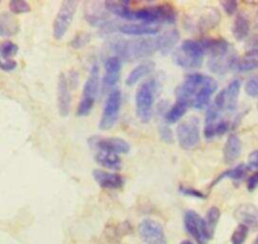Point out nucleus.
Here are the masks:
<instances>
[{
    "instance_id": "1",
    "label": "nucleus",
    "mask_w": 258,
    "mask_h": 244,
    "mask_svg": "<svg viewBox=\"0 0 258 244\" xmlns=\"http://www.w3.org/2000/svg\"><path fill=\"white\" fill-rule=\"evenodd\" d=\"M111 49L118 54V57L124 61H135L143 58L157 51L156 38H141V39H115L111 42Z\"/></svg>"
},
{
    "instance_id": "2",
    "label": "nucleus",
    "mask_w": 258,
    "mask_h": 244,
    "mask_svg": "<svg viewBox=\"0 0 258 244\" xmlns=\"http://www.w3.org/2000/svg\"><path fill=\"white\" fill-rule=\"evenodd\" d=\"M205 51L200 41L186 39L172 53V59L177 66L182 69H198L203 65Z\"/></svg>"
},
{
    "instance_id": "3",
    "label": "nucleus",
    "mask_w": 258,
    "mask_h": 244,
    "mask_svg": "<svg viewBox=\"0 0 258 244\" xmlns=\"http://www.w3.org/2000/svg\"><path fill=\"white\" fill-rule=\"evenodd\" d=\"M156 80H146L138 88L136 94V114L142 123H150L153 115L156 98Z\"/></svg>"
},
{
    "instance_id": "4",
    "label": "nucleus",
    "mask_w": 258,
    "mask_h": 244,
    "mask_svg": "<svg viewBox=\"0 0 258 244\" xmlns=\"http://www.w3.org/2000/svg\"><path fill=\"white\" fill-rule=\"evenodd\" d=\"M99 90V66L93 65L91 66L89 76L86 79V83L83 89V96L79 103L76 115L78 116H86L93 110V106L95 104L96 96H98Z\"/></svg>"
},
{
    "instance_id": "5",
    "label": "nucleus",
    "mask_w": 258,
    "mask_h": 244,
    "mask_svg": "<svg viewBox=\"0 0 258 244\" xmlns=\"http://www.w3.org/2000/svg\"><path fill=\"white\" fill-rule=\"evenodd\" d=\"M183 225L186 231L197 240L198 244H208V241L212 239V234L208 229L205 219L202 218L197 211H186L183 215Z\"/></svg>"
},
{
    "instance_id": "6",
    "label": "nucleus",
    "mask_w": 258,
    "mask_h": 244,
    "mask_svg": "<svg viewBox=\"0 0 258 244\" xmlns=\"http://www.w3.org/2000/svg\"><path fill=\"white\" fill-rule=\"evenodd\" d=\"M220 22V14L215 8H207L202 13L188 16L185 19L186 29L192 32H207L218 26Z\"/></svg>"
},
{
    "instance_id": "7",
    "label": "nucleus",
    "mask_w": 258,
    "mask_h": 244,
    "mask_svg": "<svg viewBox=\"0 0 258 244\" xmlns=\"http://www.w3.org/2000/svg\"><path fill=\"white\" fill-rule=\"evenodd\" d=\"M176 133H177V141L181 148L186 151L194 149L200 142L199 119L190 118L180 123V126L176 129Z\"/></svg>"
},
{
    "instance_id": "8",
    "label": "nucleus",
    "mask_w": 258,
    "mask_h": 244,
    "mask_svg": "<svg viewBox=\"0 0 258 244\" xmlns=\"http://www.w3.org/2000/svg\"><path fill=\"white\" fill-rule=\"evenodd\" d=\"M76 9H78V2L75 0H66L63 2L57 13L53 22V37L56 39H62L64 34L68 33L73 19L75 17Z\"/></svg>"
},
{
    "instance_id": "9",
    "label": "nucleus",
    "mask_w": 258,
    "mask_h": 244,
    "mask_svg": "<svg viewBox=\"0 0 258 244\" xmlns=\"http://www.w3.org/2000/svg\"><path fill=\"white\" fill-rule=\"evenodd\" d=\"M205 75L203 74H191L185 77L180 86L176 89V101L186 104L187 106H191L194 99L199 93L200 88L205 81Z\"/></svg>"
},
{
    "instance_id": "10",
    "label": "nucleus",
    "mask_w": 258,
    "mask_h": 244,
    "mask_svg": "<svg viewBox=\"0 0 258 244\" xmlns=\"http://www.w3.org/2000/svg\"><path fill=\"white\" fill-rule=\"evenodd\" d=\"M121 95L118 89H114L109 93L108 99H106L105 106L103 109L100 121H99V128L101 131H109L115 126L118 120L119 111H120Z\"/></svg>"
},
{
    "instance_id": "11",
    "label": "nucleus",
    "mask_w": 258,
    "mask_h": 244,
    "mask_svg": "<svg viewBox=\"0 0 258 244\" xmlns=\"http://www.w3.org/2000/svg\"><path fill=\"white\" fill-rule=\"evenodd\" d=\"M240 91V81L238 79L232 80L225 89H223L217 98L214 99L212 105L214 106L217 110L223 111H233L235 110L238 104V96H239Z\"/></svg>"
},
{
    "instance_id": "12",
    "label": "nucleus",
    "mask_w": 258,
    "mask_h": 244,
    "mask_svg": "<svg viewBox=\"0 0 258 244\" xmlns=\"http://www.w3.org/2000/svg\"><path fill=\"white\" fill-rule=\"evenodd\" d=\"M138 235L146 244H167L163 226L153 219H143L138 224Z\"/></svg>"
},
{
    "instance_id": "13",
    "label": "nucleus",
    "mask_w": 258,
    "mask_h": 244,
    "mask_svg": "<svg viewBox=\"0 0 258 244\" xmlns=\"http://www.w3.org/2000/svg\"><path fill=\"white\" fill-rule=\"evenodd\" d=\"M89 146L94 149H98L99 152H108L119 156V154H125L131 151V146L126 141L121 138H106V137H91L88 141Z\"/></svg>"
},
{
    "instance_id": "14",
    "label": "nucleus",
    "mask_w": 258,
    "mask_h": 244,
    "mask_svg": "<svg viewBox=\"0 0 258 244\" xmlns=\"http://www.w3.org/2000/svg\"><path fill=\"white\" fill-rule=\"evenodd\" d=\"M57 108L61 116H68L70 114L71 94L69 89V81L64 74L59 75L57 83Z\"/></svg>"
},
{
    "instance_id": "15",
    "label": "nucleus",
    "mask_w": 258,
    "mask_h": 244,
    "mask_svg": "<svg viewBox=\"0 0 258 244\" xmlns=\"http://www.w3.org/2000/svg\"><path fill=\"white\" fill-rule=\"evenodd\" d=\"M217 89H218L217 81L210 76L205 77L204 84H203L202 88H200L198 95L195 96V99H194L191 106H192L194 109H198V110H202V109L207 108V106L209 105L213 94L217 91Z\"/></svg>"
},
{
    "instance_id": "16",
    "label": "nucleus",
    "mask_w": 258,
    "mask_h": 244,
    "mask_svg": "<svg viewBox=\"0 0 258 244\" xmlns=\"http://www.w3.org/2000/svg\"><path fill=\"white\" fill-rule=\"evenodd\" d=\"M237 61V56L230 49L229 52H227L225 54H222V56L210 57L209 62H208V67H209V70L213 74L224 75L229 70L235 69Z\"/></svg>"
},
{
    "instance_id": "17",
    "label": "nucleus",
    "mask_w": 258,
    "mask_h": 244,
    "mask_svg": "<svg viewBox=\"0 0 258 244\" xmlns=\"http://www.w3.org/2000/svg\"><path fill=\"white\" fill-rule=\"evenodd\" d=\"M118 31L126 36L142 37V36H155L160 32V26L148 23H125L118 27Z\"/></svg>"
},
{
    "instance_id": "18",
    "label": "nucleus",
    "mask_w": 258,
    "mask_h": 244,
    "mask_svg": "<svg viewBox=\"0 0 258 244\" xmlns=\"http://www.w3.org/2000/svg\"><path fill=\"white\" fill-rule=\"evenodd\" d=\"M93 177L100 188L106 190H118L124 185V178L120 175L106 172L103 170H94Z\"/></svg>"
},
{
    "instance_id": "19",
    "label": "nucleus",
    "mask_w": 258,
    "mask_h": 244,
    "mask_svg": "<svg viewBox=\"0 0 258 244\" xmlns=\"http://www.w3.org/2000/svg\"><path fill=\"white\" fill-rule=\"evenodd\" d=\"M234 215L240 224L247 228H255L258 226V208L253 204H242L234 211Z\"/></svg>"
},
{
    "instance_id": "20",
    "label": "nucleus",
    "mask_w": 258,
    "mask_h": 244,
    "mask_svg": "<svg viewBox=\"0 0 258 244\" xmlns=\"http://www.w3.org/2000/svg\"><path fill=\"white\" fill-rule=\"evenodd\" d=\"M121 70V59L118 56L109 57L105 61V75H104V86L113 88L119 80Z\"/></svg>"
},
{
    "instance_id": "21",
    "label": "nucleus",
    "mask_w": 258,
    "mask_h": 244,
    "mask_svg": "<svg viewBox=\"0 0 258 244\" xmlns=\"http://www.w3.org/2000/svg\"><path fill=\"white\" fill-rule=\"evenodd\" d=\"M178 41H180V33H178V31L171 29V31L165 32V33H162L160 37L156 38V42H157V51H160L163 56H166V54H168L175 48Z\"/></svg>"
},
{
    "instance_id": "22",
    "label": "nucleus",
    "mask_w": 258,
    "mask_h": 244,
    "mask_svg": "<svg viewBox=\"0 0 258 244\" xmlns=\"http://www.w3.org/2000/svg\"><path fill=\"white\" fill-rule=\"evenodd\" d=\"M242 152V142L235 134H230L227 138L223 149V157H224L225 163H233Z\"/></svg>"
},
{
    "instance_id": "23",
    "label": "nucleus",
    "mask_w": 258,
    "mask_h": 244,
    "mask_svg": "<svg viewBox=\"0 0 258 244\" xmlns=\"http://www.w3.org/2000/svg\"><path fill=\"white\" fill-rule=\"evenodd\" d=\"M153 70H155V64L153 62H145V64L138 65V66H136L132 71L129 72V75L126 76L125 84L128 86L136 85L140 80H142L143 77L151 74Z\"/></svg>"
},
{
    "instance_id": "24",
    "label": "nucleus",
    "mask_w": 258,
    "mask_h": 244,
    "mask_svg": "<svg viewBox=\"0 0 258 244\" xmlns=\"http://www.w3.org/2000/svg\"><path fill=\"white\" fill-rule=\"evenodd\" d=\"M255 69H258V51L257 49H250L242 58L238 59L234 70L239 72H247L253 71Z\"/></svg>"
},
{
    "instance_id": "25",
    "label": "nucleus",
    "mask_w": 258,
    "mask_h": 244,
    "mask_svg": "<svg viewBox=\"0 0 258 244\" xmlns=\"http://www.w3.org/2000/svg\"><path fill=\"white\" fill-rule=\"evenodd\" d=\"M233 36L237 41H243L249 34V19L244 13H239L233 23Z\"/></svg>"
},
{
    "instance_id": "26",
    "label": "nucleus",
    "mask_w": 258,
    "mask_h": 244,
    "mask_svg": "<svg viewBox=\"0 0 258 244\" xmlns=\"http://www.w3.org/2000/svg\"><path fill=\"white\" fill-rule=\"evenodd\" d=\"M95 161L108 170L116 171L121 168L120 157L113 153H108V152H98L95 154Z\"/></svg>"
},
{
    "instance_id": "27",
    "label": "nucleus",
    "mask_w": 258,
    "mask_h": 244,
    "mask_svg": "<svg viewBox=\"0 0 258 244\" xmlns=\"http://www.w3.org/2000/svg\"><path fill=\"white\" fill-rule=\"evenodd\" d=\"M18 32V23L11 14H2L0 16V36L9 37Z\"/></svg>"
},
{
    "instance_id": "28",
    "label": "nucleus",
    "mask_w": 258,
    "mask_h": 244,
    "mask_svg": "<svg viewBox=\"0 0 258 244\" xmlns=\"http://www.w3.org/2000/svg\"><path fill=\"white\" fill-rule=\"evenodd\" d=\"M188 106L186 104L180 103V101H176L172 106H171L170 110L165 114V120L166 124H175L182 118L183 115L187 111Z\"/></svg>"
},
{
    "instance_id": "29",
    "label": "nucleus",
    "mask_w": 258,
    "mask_h": 244,
    "mask_svg": "<svg viewBox=\"0 0 258 244\" xmlns=\"http://www.w3.org/2000/svg\"><path fill=\"white\" fill-rule=\"evenodd\" d=\"M245 172H247V166L243 165V163H240V165L235 166V167L230 168V170L225 171V172L220 173L219 176H218L217 178H215L214 181H213L212 184V188L213 186L217 185L219 181L224 180V178H232V180H240V178L243 177V176L245 175Z\"/></svg>"
},
{
    "instance_id": "30",
    "label": "nucleus",
    "mask_w": 258,
    "mask_h": 244,
    "mask_svg": "<svg viewBox=\"0 0 258 244\" xmlns=\"http://www.w3.org/2000/svg\"><path fill=\"white\" fill-rule=\"evenodd\" d=\"M220 219V210L217 208V206H212L209 210L207 211V218H205V223H207L208 229H209L210 234H214L215 228L218 225V221Z\"/></svg>"
},
{
    "instance_id": "31",
    "label": "nucleus",
    "mask_w": 258,
    "mask_h": 244,
    "mask_svg": "<svg viewBox=\"0 0 258 244\" xmlns=\"http://www.w3.org/2000/svg\"><path fill=\"white\" fill-rule=\"evenodd\" d=\"M248 229L245 225H243V224H239V225L235 228V230L233 231L232 234V238H230V241H232V244H243L245 241V239H247V235H248Z\"/></svg>"
},
{
    "instance_id": "32",
    "label": "nucleus",
    "mask_w": 258,
    "mask_h": 244,
    "mask_svg": "<svg viewBox=\"0 0 258 244\" xmlns=\"http://www.w3.org/2000/svg\"><path fill=\"white\" fill-rule=\"evenodd\" d=\"M9 8H11L12 13L14 14H23L28 13L31 11V7L24 0H12L9 2Z\"/></svg>"
},
{
    "instance_id": "33",
    "label": "nucleus",
    "mask_w": 258,
    "mask_h": 244,
    "mask_svg": "<svg viewBox=\"0 0 258 244\" xmlns=\"http://www.w3.org/2000/svg\"><path fill=\"white\" fill-rule=\"evenodd\" d=\"M17 52H18V46L13 42H4L0 44V56L4 58L13 57L14 54H17Z\"/></svg>"
},
{
    "instance_id": "34",
    "label": "nucleus",
    "mask_w": 258,
    "mask_h": 244,
    "mask_svg": "<svg viewBox=\"0 0 258 244\" xmlns=\"http://www.w3.org/2000/svg\"><path fill=\"white\" fill-rule=\"evenodd\" d=\"M245 94L252 98L258 96V75H254L250 79H248V81L245 83Z\"/></svg>"
},
{
    "instance_id": "35",
    "label": "nucleus",
    "mask_w": 258,
    "mask_h": 244,
    "mask_svg": "<svg viewBox=\"0 0 258 244\" xmlns=\"http://www.w3.org/2000/svg\"><path fill=\"white\" fill-rule=\"evenodd\" d=\"M178 193L182 194L183 196H190V198H197V199H205V195L202 191L197 190V189L191 188V186L180 185L178 186Z\"/></svg>"
},
{
    "instance_id": "36",
    "label": "nucleus",
    "mask_w": 258,
    "mask_h": 244,
    "mask_svg": "<svg viewBox=\"0 0 258 244\" xmlns=\"http://www.w3.org/2000/svg\"><path fill=\"white\" fill-rule=\"evenodd\" d=\"M90 41V36L88 33H80L71 41V47L74 48H81V47L86 46V43Z\"/></svg>"
},
{
    "instance_id": "37",
    "label": "nucleus",
    "mask_w": 258,
    "mask_h": 244,
    "mask_svg": "<svg viewBox=\"0 0 258 244\" xmlns=\"http://www.w3.org/2000/svg\"><path fill=\"white\" fill-rule=\"evenodd\" d=\"M220 4H222L223 9L228 16H233L238 9V2H235V0H222Z\"/></svg>"
},
{
    "instance_id": "38",
    "label": "nucleus",
    "mask_w": 258,
    "mask_h": 244,
    "mask_svg": "<svg viewBox=\"0 0 258 244\" xmlns=\"http://www.w3.org/2000/svg\"><path fill=\"white\" fill-rule=\"evenodd\" d=\"M228 129H229V123L225 120H219L215 126V137L223 136V134L227 133Z\"/></svg>"
},
{
    "instance_id": "39",
    "label": "nucleus",
    "mask_w": 258,
    "mask_h": 244,
    "mask_svg": "<svg viewBox=\"0 0 258 244\" xmlns=\"http://www.w3.org/2000/svg\"><path fill=\"white\" fill-rule=\"evenodd\" d=\"M160 137L162 138V141L167 142V143H171L173 141V137H172V132L171 129L168 128L167 126H163L160 128Z\"/></svg>"
},
{
    "instance_id": "40",
    "label": "nucleus",
    "mask_w": 258,
    "mask_h": 244,
    "mask_svg": "<svg viewBox=\"0 0 258 244\" xmlns=\"http://www.w3.org/2000/svg\"><path fill=\"white\" fill-rule=\"evenodd\" d=\"M247 188L249 191L255 190L258 188V172H254L253 175H250V177L247 181Z\"/></svg>"
},
{
    "instance_id": "41",
    "label": "nucleus",
    "mask_w": 258,
    "mask_h": 244,
    "mask_svg": "<svg viewBox=\"0 0 258 244\" xmlns=\"http://www.w3.org/2000/svg\"><path fill=\"white\" fill-rule=\"evenodd\" d=\"M248 166L250 168H258V149L253 151L248 157Z\"/></svg>"
},
{
    "instance_id": "42",
    "label": "nucleus",
    "mask_w": 258,
    "mask_h": 244,
    "mask_svg": "<svg viewBox=\"0 0 258 244\" xmlns=\"http://www.w3.org/2000/svg\"><path fill=\"white\" fill-rule=\"evenodd\" d=\"M17 67V62L13 61V59H8V61H6L4 64H2V69L4 70V71H13V70H16Z\"/></svg>"
},
{
    "instance_id": "43",
    "label": "nucleus",
    "mask_w": 258,
    "mask_h": 244,
    "mask_svg": "<svg viewBox=\"0 0 258 244\" xmlns=\"http://www.w3.org/2000/svg\"><path fill=\"white\" fill-rule=\"evenodd\" d=\"M180 244H194L191 240H182Z\"/></svg>"
},
{
    "instance_id": "44",
    "label": "nucleus",
    "mask_w": 258,
    "mask_h": 244,
    "mask_svg": "<svg viewBox=\"0 0 258 244\" xmlns=\"http://www.w3.org/2000/svg\"><path fill=\"white\" fill-rule=\"evenodd\" d=\"M253 244H258V236H257V239H255L254 243H253Z\"/></svg>"
},
{
    "instance_id": "45",
    "label": "nucleus",
    "mask_w": 258,
    "mask_h": 244,
    "mask_svg": "<svg viewBox=\"0 0 258 244\" xmlns=\"http://www.w3.org/2000/svg\"><path fill=\"white\" fill-rule=\"evenodd\" d=\"M0 67H2V62H0Z\"/></svg>"
}]
</instances>
